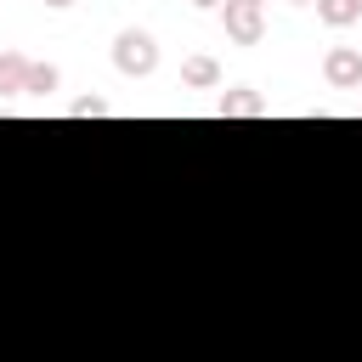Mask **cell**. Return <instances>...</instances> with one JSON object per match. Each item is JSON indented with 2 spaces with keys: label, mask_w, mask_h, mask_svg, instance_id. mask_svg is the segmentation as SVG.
<instances>
[{
  "label": "cell",
  "mask_w": 362,
  "mask_h": 362,
  "mask_svg": "<svg viewBox=\"0 0 362 362\" xmlns=\"http://www.w3.org/2000/svg\"><path fill=\"white\" fill-rule=\"evenodd\" d=\"M113 68H119V74H130V79L153 74V68H158V45H153V34L124 28V34L113 40Z\"/></svg>",
  "instance_id": "6da1fadb"
},
{
  "label": "cell",
  "mask_w": 362,
  "mask_h": 362,
  "mask_svg": "<svg viewBox=\"0 0 362 362\" xmlns=\"http://www.w3.org/2000/svg\"><path fill=\"white\" fill-rule=\"evenodd\" d=\"M322 79H328L334 90H356V85H362V51H356V45H334V51L322 57Z\"/></svg>",
  "instance_id": "7a4b0ae2"
},
{
  "label": "cell",
  "mask_w": 362,
  "mask_h": 362,
  "mask_svg": "<svg viewBox=\"0 0 362 362\" xmlns=\"http://www.w3.org/2000/svg\"><path fill=\"white\" fill-rule=\"evenodd\" d=\"M221 23H226V40H238V45H255V40L266 34L260 6H238V0H226V6H221Z\"/></svg>",
  "instance_id": "3957f363"
},
{
  "label": "cell",
  "mask_w": 362,
  "mask_h": 362,
  "mask_svg": "<svg viewBox=\"0 0 362 362\" xmlns=\"http://www.w3.org/2000/svg\"><path fill=\"white\" fill-rule=\"evenodd\" d=\"M215 113H221V119H255V113H266V102H260L249 85H238V90H221Z\"/></svg>",
  "instance_id": "277c9868"
},
{
  "label": "cell",
  "mask_w": 362,
  "mask_h": 362,
  "mask_svg": "<svg viewBox=\"0 0 362 362\" xmlns=\"http://www.w3.org/2000/svg\"><path fill=\"white\" fill-rule=\"evenodd\" d=\"M181 79H187L192 90H215V85H221V62L198 51V57H187V62H181Z\"/></svg>",
  "instance_id": "5b68a950"
},
{
  "label": "cell",
  "mask_w": 362,
  "mask_h": 362,
  "mask_svg": "<svg viewBox=\"0 0 362 362\" xmlns=\"http://www.w3.org/2000/svg\"><path fill=\"white\" fill-rule=\"evenodd\" d=\"M23 85H28V57L6 51L0 57V96H23Z\"/></svg>",
  "instance_id": "8992f818"
},
{
  "label": "cell",
  "mask_w": 362,
  "mask_h": 362,
  "mask_svg": "<svg viewBox=\"0 0 362 362\" xmlns=\"http://www.w3.org/2000/svg\"><path fill=\"white\" fill-rule=\"evenodd\" d=\"M311 6H317V17L334 23V28H345V23L362 17V0H311Z\"/></svg>",
  "instance_id": "52a82bcc"
},
{
  "label": "cell",
  "mask_w": 362,
  "mask_h": 362,
  "mask_svg": "<svg viewBox=\"0 0 362 362\" xmlns=\"http://www.w3.org/2000/svg\"><path fill=\"white\" fill-rule=\"evenodd\" d=\"M62 85V74L51 68V62H28V85H23V96H51Z\"/></svg>",
  "instance_id": "ba28073f"
},
{
  "label": "cell",
  "mask_w": 362,
  "mask_h": 362,
  "mask_svg": "<svg viewBox=\"0 0 362 362\" xmlns=\"http://www.w3.org/2000/svg\"><path fill=\"white\" fill-rule=\"evenodd\" d=\"M74 113H79V119H85V113H107V102H102V96H79Z\"/></svg>",
  "instance_id": "9c48e42d"
},
{
  "label": "cell",
  "mask_w": 362,
  "mask_h": 362,
  "mask_svg": "<svg viewBox=\"0 0 362 362\" xmlns=\"http://www.w3.org/2000/svg\"><path fill=\"white\" fill-rule=\"evenodd\" d=\"M45 6H57V11H62V6H74V0H45Z\"/></svg>",
  "instance_id": "30bf717a"
},
{
  "label": "cell",
  "mask_w": 362,
  "mask_h": 362,
  "mask_svg": "<svg viewBox=\"0 0 362 362\" xmlns=\"http://www.w3.org/2000/svg\"><path fill=\"white\" fill-rule=\"evenodd\" d=\"M192 6H204V11H209V6H221V0H192Z\"/></svg>",
  "instance_id": "8fae6325"
},
{
  "label": "cell",
  "mask_w": 362,
  "mask_h": 362,
  "mask_svg": "<svg viewBox=\"0 0 362 362\" xmlns=\"http://www.w3.org/2000/svg\"><path fill=\"white\" fill-rule=\"evenodd\" d=\"M238 6H266V0H238Z\"/></svg>",
  "instance_id": "7c38bea8"
},
{
  "label": "cell",
  "mask_w": 362,
  "mask_h": 362,
  "mask_svg": "<svg viewBox=\"0 0 362 362\" xmlns=\"http://www.w3.org/2000/svg\"><path fill=\"white\" fill-rule=\"evenodd\" d=\"M288 6H311V0H288Z\"/></svg>",
  "instance_id": "4fadbf2b"
}]
</instances>
